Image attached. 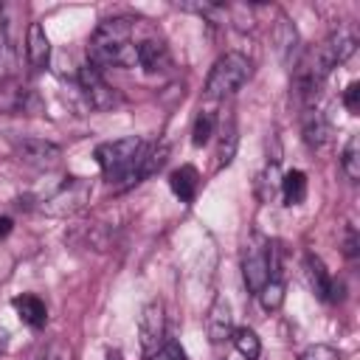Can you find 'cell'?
Returning <instances> with one entry per match:
<instances>
[{
  "label": "cell",
  "mask_w": 360,
  "mask_h": 360,
  "mask_svg": "<svg viewBox=\"0 0 360 360\" xmlns=\"http://www.w3.org/2000/svg\"><path fill=\"white\" fill-rule=\"evenodd\" d=\"M231 340H233L236 352H239L245 360H259V354H262V340H259V335H256L250 326H239V329H233Z\"/></svg>",
  "instance_id": "obj_19"
},
{
  "label": "cell",
  "mask_w": 360,
  "mask_h": 360,
  "mask_svg": "<svg viewBox=\"0 0 360 360\" xmlns=\"http://www.w3.org/2000/svg\"><path fill=\"white\" fill-rule=\"evenodd\" d=\"M233 335V312H231V304L217 295L211 309H208V340L211 343H225L228 338Z\"/></svg>",
  "instance_id": "obj_11"
},
{
  "label": "cell",
  "mask_w": 360,
  "mask_h": 360,
  "mask_svg": "<svg viewBox=\"0 0 360 360\" xmlns=\"http://www.w3.org/2000/svg\"><path fill=\"white\" fill-rule=\"evenodd\" d=\"M107 360H121V354H118V352H110V354H107Z\"/></svg>",
  "instance_id": "obj_32"
},
{
  "label": "cell",
  "mask_w": 360,
  "mask_h": 360,
  "mask_svg": "<svg viewBox=\"0 0 360 360\" xmlns=\"http://www.w3.org/2000/svg\"><path fill=\"white\" fill-rule=\"evenodd\" d=\"M256 295H259V301H262V307H264L267 312H276V309L284 304V281H281V278H270Z\"/></svg>",
  "instance_id": "obj_23"
},
{
  "label": "cell",
  "mask_w": 360,
  "mask_h": 360,
  "mask_svg": "<svg viewBox=\"0 0 360 360\" xmlns=\"http://www.w3.org/2000/svg\"><path fill=\"white\" fill-rule=\"evenodd\" d=\"M340 166H343L346 177L352 183H357V177H360V138L357 135H349V141L340 152Z\"/></svg>",
  "instance_id": "obj_20"
},
{
  "label": "cell",
  "mask_w": 360,
  "mask_h": 360,
  "mask_svg": "<svg viewBox=\"0 0 360 360\" xmlns=\"http://www.w3.org/2000/svg\"><path fill=\"white\" fill-rule=\"evenodd\" d=\"M298 360H340V352L326 343H312L298 354Z\"/></svg>",
  "instance_id": "obj_24"
},
{
  "label": "cell",
  "mask_w": 360,
  "mask_h": 360,
  "mask_svg": "<svg viewBox=\"0 0 360 360\" xmlns=\"http://www.w3.org/2000/svg\"><path fill=\"white\" fill-rule=\"evenodd\" d=\"M236 146H239V135H236V121H233V115H228L225 121H222V132H219V152H217V158H219V169L222 166H231V160H233V155H236Z\"/></svg>",
  "instance_id": "obj_17"
},
{
  "label": "cell",
  "mask_w": 360,
  "mask_h": 360,
  "mask_svg": "<svg viewBox=\"0 0 360 360\" xmlns=\"http://www.w3.org/2000/svg\"><path fill=\"white\" fill-rule=\"evenodd\" d=\"M73 357V349L65 343V340H53L48 349H45V354L39 357V360H70Z\"/></svg>",
  "instance_id": "obj_27"
},
{
  "label": "cell",
  "mask_w": 360,
  "mask_h": 360,
  "mask_svg": "<svg viewBox=\"0 0 360 360\" xmlns=\"http://www.w3.org/2000/svg\"><path fill=\"white\" fill-rule=\"evenodd\" d=\"M135 56H138V65L146 73H158V70H163L169 65V48H166L163 39H155V37L141 39L135 45Z\"/></svg>",
  "instance_id": "obj_14"
},
{
  "label": "cell",
  "mask_w": 360,
  "mask_h": 360,
  "mask_svg": "<svg viewBox=\"0 0 360 360\" xmlns=\"http://www.w3.org/2000/svg\"><path fill=\"white\" fill-rule=\"evenodd\" d=\"M276 45H278L281 59L290 65V62H292V53H295V48H298V31H295V25H292L287 17H281L278 25H276Z\"/></svg>",
  "instance_id": "obj_18"
},
{
  "label": "cell",
  "mask_w": 360,
  "mask_h": 360,
  "mask_svg": "<svg viewBox=\"0 0 360 360\" xmlns=\"http://www.w3.org/2000/svg\"><path fill=\"white\" fill-rule=\"evenodd\" d=\"M90 183L82 177H65L48 197L39 200V211L48 217H70L76 211H82L90 200Z\"/></svg>",
  "instance_id": "obj_5"
},
{
  "label": "cell",
  "mask_w": 360,
  "mask_h": 360,
  "mask_svg": "<svg viewBox=\"0 0 360 360\" xmlns=\"http://www.w3.org/2000/svg\"><path fill=\"white\" fill-rule=\"evenodd\" d=\"M301 135H304L309 149H321L329 141V135H332L329 118L318 107H307L304 115H301Z\"/></svg>",
  "instance_id": "obj_12"
},
{
  "label": "cell",
  "mask_w": 360,
  "mask_h": 360,
  "mask_svg": "<svg viewBox=\"0 0 360 360\" xmlns=\"http://www.w3.org/2000/svg\"><path fill=\"white\" fill-rule=\"evenodd\" d=\"M146 360H186V352L180 349V343H174V340H166L158 352H152V354H146Z\"/></svg>",
  "instance_id": "obj_26"
},
{
  "label": "cell",
  "mask_w": 360,
  "mask_h": 360,
  "mask_svg": "<svg viewBox=\"0 0 360 360\" xmlns=\"http://www.w3.org/2000/svg\"><path fill=\"white\" fill-rule=\"evenodd\" d=\"M87 62L101 68H135V42H132V20L110 17L96 25L87 42Z\"/></svg>",
  "instance_id": "obj_1"
},
{
  "label": "cell",
  "mask_w": 360,
  "mask_h": 360,
  "mask_svg": "<svg viewBox=\"0 0 360 360\" xmlns=\"http://www.w3.org/2000/svg\"><path fill=\"white\" fill-rule=\"evenodd\" d=\"M343 107H346L352 115L360 112V84H357V82H352V84L343 90Z\"/></svg>",
  "instance_id": "obj_28"
},
{
  "label": "cell",
  "mask_w": 360,
  "mask_h": 360,
  "mask_svg": "<svg viewBox=\"0 0 360 360\" xmlns=\"http://www.w3.org/2000/svg\"><path fill=\"white\" fill-rule=\"evenodd\" d=\"M11 307L17 312V318L28 326V329H42L48 323V307L42 298L31 295V292H22V295H14L11 298Z\"/></svg>",
  "instance_id": "obj_13"
},
{
  "label": "cell",
  "mask_w": 360,
  "mask_h": 360,
  "mask_svg": "<svg viewBox=\"0 0 360 360\" xmlns=\"http://www.w3.org/2000/svg\"><path fill=\"white\" fill-rule=\"evenodd\" d=\"M14 155L20 163L37 169V172H51L62 163V146L45 138H20L14 141Z\"/></svg>",
  "instance_id": "obj_6"
},
{
  "label": "cell",
  "mask_w": 360,
  "mask_h": 360,
  "mask_svg": "<svg viewBox=\"0 0 360 360\" xmlns=\"http://www.w3.org/2000/svg\"><path fill=\"white\" fill-rule=\"evenodd\" d=\"M6 343H8V332H6V329H0V352L6 349Z\"/></svg>",
  "instance_id": "obj_31"
},
{
  "label": "cell",
  "mask_w": 360,
  "mask_h": 360,
  "mask_svg": "<svg viewBox=\"0 0 360 360\" xmlns=\"http://www.w3.org/2000/svg\"><path fill=\"white\" fill-rule=\"evenodd\" d=\"M250 79V59L239 51H228L219 56L205 79V96L208 98H228L233 96L245 82Z\"/></svg>",
  "instance_id": "obj_3"
},
{
  "label": "cell",
  "mask_w": 360,
  "mask_h": 360,
  "mask_svg": "<svg viewBox=\"0 0 360 360\" xmlns=\"http://www.w3.org/2000/svg\"><path fill=\"white\" fill-rule=\"evenodd\" d=\"M138 335H141V349H143V357L158 352L166 340V312H163V304L160 301H152L141 309V318H138Z\"/></svg>",
  "instance_id": "obj_7"
},
{
  "label": "cell",
  "mask_w": 360,
  "mask_h": 360,
  "mask_svg": "<svg viewBox=\"0 0 360 360\" xmlns=\"http://www.w3.org/2000/svg\"><path fill=\"white\" fill-rule=\"evenodd\" d=\"M25 59H28L31 70H45L48 68L51 39H48L42 22H28V31H25Z\"/></svg>",
  "instance_id": "obj_10"
},
{
  "label": "cell",
  "mask_w": 360,
  "mask_h": 360,
  "mask_svg": "<svg viewBox=\"0 0 360 360\" xmlns=\"http://www.w3.org/2000/svg\"><path fill=\"white\" fill-rule=\"evenodd\" d=\"M284 205H301L307 200V174L301 169H290L278 183Z\"/></svg>",
  "instance_id": "obj_16"
},
{
  "label": "cell",
  "mask_w": 360,
  "mask_h": 360,
  "mask_svg": "<svg viewBox=\"0 0 360 360\" xmlns=\"http://www.w3.org/2000/svg\"><path fill=\"white\" fill-rule=\"evenodd\" d=\"M214 129H217V115L208 112V110H200L197 118H194V127H191V143L194 146H205L211 141Z\"/></svg>",
  "instance_id": "obj_21"
},
{
  "label": "cell",
  "mask_w": 360,
  "mask_h": 360,
  "mask_svg": "<svg viewBox=\"0 0 360 360\" xmlns=\"http://www.w3.org/2000/svg\"><path fill=\"white\" fill-rule=\"evenodd\" d=\"M304 270H307V278H309V287L312 292L326 301V304H338L343 298V284L338 278H332V273L326 270V264L321 262V256L315 253H307L304 259Z\"/></svg>",
  "instance_id": "obj_9"
},
{
  "label": "cell",
  "mask_w": 360,
  "mask_h": 360,
  "mask_svg": "<svg viewBox=\"0 0 360 360\" xmlns=\"http://www.w3.org/2000/svg\"><path fill=\"white\" fill-rule=\"evenodd\" d=\"M242 278H245V287L256 295L270 278H276V267H273V245L253 233L242 250Z\"/></svg>",
  "instance_id": "obj_4"
},
{
  "label": "cell",
  "mask_w": 360,
  "mask_h": 360,
  "mask_svg": "<svg viewBox=\"0 0 360 360\" xmlns=\"http://www.w3.org/2000/svg\"><path fill=\"white\" fill-rule=\"evenodd\" d=\"M357 248H360V239H357V231H354V225H346V231H343V253H346V259H357Z\"/></svg>",
  "instance_id": "obj_29"
},
{
  "label": "cell",
  "mask_w": 360,
  "mask_h": 360,
  "mask_svg": "<svg viewBox=\"0 0 360 360\" xmlns=\"http://www.w3.org/2000/svg\"><path fill=\"white\" fill-rule=\"evenodd\" d=\"M143 141L138 135L129 138H118V141H104L96 146L93 158L98 163V169L104 172L107 183H118L121 188H129L135 183H141L138 177V166H141V155H143Z\"/></svg>",
  "instance_id": "obj_2"
},
{
  "label": "cell",
  "mask_w": 360,
  "mask_h": 360,
  "mask_svg": "<svg viewBox=\"0 0 360 360\" xmlns=\"http://www.w3.org/2000/svg\"><path fill=\"white\" fill-rule=\"evenodd\" d=\"M169 188L174 191V197H177L180 202H194V197H197V191H200V172H197L191 163L174 169V172L169 174Z\"/></svg>",
  "instance_id": "obj_15"
},
{
  "label": "cell",
  "mask_w": 360,
  "mask_h": 360,
  "mask_svg": "<svg viewBox=\"0 0 360 360\" xmlns=\"http://www.w3.org/2000/svg\"><path fill=\"white\" fill-rule=\"evenodd\" d=\"M177 8H183V11H191V14H200V17H205L208 22H222L225 17H228V8L222 6V3H177Z\"/></svg>",
  "instance_id": "obj_22"
},
{
  "label": "cell",
  "mask_w": 360,
  "mask_h": 360,
  "mask_svg": "<svg viewBox=\"0 0 360 360\" xmlns=\"http://www.w3.org/2000/svg\"><path fill=\"white\" fill-rule=\"evenodd\" d=\"M79 84H82V90H84L90 107H96V110H110V107L118 104L115 87H110V84L104 82V76H101V70H98L96 65L84 62V65L79 68Z\"/></svg>",
  "instance_id": "obj_8"
},
{
  "label": "cell",
  "mask_w": 360,
  "mask_h": 360,
  "mask_svg": "<svg viewBox=\"0 0 360 360\" xmlns=\"http://www.w3.org/2000/svg\"><path fill=\"white\" fill-rule=\"evenodd\" d=\"M278 166L276 163H270L267 169H264V174H262V180H259V188H262V197L264 200H273V194H276V188H278Z\"/></svg>",
  "instance_id": "obj_25"
},
{
  "label": "cell",
  "mask_w": 360,
  "mask_h": 360,
  "mask_svg": "<svg viewBox=\"0 0 360 360\" xmlns=\"http://www.w3.org/2000/svg\"><path fill=\"white\" fill-rule=\"evenodd\" d=\"M11 228H14V219L11 217H0V239H6L11 233Z\"/></svg>",
  "instance_id": "obj_30"
}]
</instances>
